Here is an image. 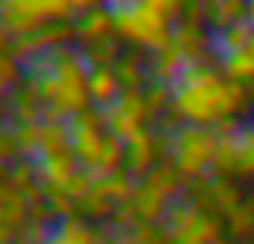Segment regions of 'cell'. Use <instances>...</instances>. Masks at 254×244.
I'll return each instance as SVG.
<instances>
[{
	"label": "cell",
	"instance_id": "6da1fadb",
	"mask_svg": "<svg viewBox=\"0 0 254 244\" xmlns=\"http://www.w3.org/2000/svg\"><path fill=\"white\" fill-rule=\"evenodd\" d=\"M245 85L229 79L226 72L213 69L207 63L185 66L179 82L173 85V110L182 122L191 125H217L223 119H232L239 106L245 103Z\"/></svg>",
	"mask_w": 254,
	"mask_h": 244
},
{
	"label": "cell",
	"instance_id": "44dd1931",
	"mask_svg": "<svg viewBox=\"0 0 254 244\" xmlns=\"http://www.w3.org/2000/svg\"><path fill=\"white\" fill-rule=\"evenodd\" d=\"M226 232L236 244H248L254 238V197H245L226 219Z\"/></svg>",
	"mask_w": 254,
	"mask_h": 244
},
{
	"label": "cell",
	"instance_id": "e0dca14e",
	"mask_svg": "<svg viewBox=\"0 0 254 244\" xmlns=\"http://www.w3.org/2000/svg\"><path fill=\"white\" fill-rule=\"evenodd\" d=\"M144 182H148L151 188H157L163 197H170V200H179L182 194H185V188H182V185H185V175L176 169V163L167 160V157L157 160V166L144 175Z\"/></svg>",
	"mask_w": 254,
	"mask_h": 244
},
{
	"label": "cell",
	"instance_id": "cb8c5ba5",
	"mask_svg": "<svg viewBox=\"0 0 254 244\" xmlns=\"http://www.w3.org/2000/svg\"><path fill=\"white\" fill-rule=\"evenodd\" d=\"M82 53H85V60L91 63V66H116V60L123 56V53H120V41H116V35L101 38V41L82 47Z\"/></svg>",
	"mask_w": 254,
	"mask_h": 244
},
{
	"label": "cell",
	"instance_id": "7a4b0ae2",
	"mask_svg": "<svg viewBox=\"0 0 254 244\" xmlns=\"http://www.w3.org/2000/svg\"><path fill=\"white\" fill-rule=\"evenodd\" d=\"M113 9V28L123 41L138 44L144 50H167L173 44V25L167 16H160L157 9H151L144 0H132L123 6H110Z\"/></svg>",
	"mask_w": 254,
	"mask_h": 244
},
{
	"label": "cell",
	"instance_id": "4fadbf2b",
	"mask_svg": "<svg viewBox=\"0 0 254 244\" xmlns=\"http://www.w3.org/2000/svg\"><path fill=\"white\" fill-rule=\"evenodd\" d=\"M0 222L6 229H13L16 235L32 222V210H28L25 194L13 182H0Z\"/></svg>",
	"mask_w": 254,
	"mask_h": 244
},
{
	"label": "cell",
	"instance_id": "4dcf8cb0",
	"mask_svg": "<svg viewBox=\"0 0 254 244\" xmlns=\"http://www.w3.org/2000/svg\"><path fill=\"white\" fill-rule=\"evenodd\" d=\"M47 16V22H72V3L69 0H38Z\"/></svg>",
	"mask_w": 254,
	"mask_h": 244
},
{
	"label": "cell",
	"instance_id": "5b68a950",
	"mask_svg": "<svg viewBox=\"0 0 254 244\" xmlns=\"http://www.w3.org/2000/svg\"><path fill=\"white\" fill-rule=\"evenodd\" d=\"M69 135H72V153H75V160H79V166L97 175V166H101V157H104V144H107L104 110L88 106L85 113L72 116Z\"/></svg>",
	"mask_w": 254,
	"mask_h": 244
},
{
	"label": "cell",
	"instance_id": "2e32d148",
	"mask_svg": "<svg viewBox=\"0 0 254 244\" xmlns=\"http://www.w3.org/2000/svg\"><path fill=\"white\" fill-rule=\"evenodd\" d=\"M88 94H91V103H97V110L110 106L123 94V85L116 79L113 66H91V72H88Z\"/></svg>",
	"mask_w": 254,
	"mask_h": 244
},
{
	"label": "cell",
	"instance_id": "5bb4252c",
	"mask_svg": "<svg viewBox=\"0 0 254 244\" xmlns=\"http://www.w3.org/2000/svg\"><path fill=\"white\" fill-rule=\"evenodd\" d=\"M75 41H79V47H88L94 41H101V38H110L116 35L113 28V9L110 6H94V9H85V13H79V19H75Z\"/></svg>",
	"mask_w": 254,
	"mask_h": 244
},
{
	"label": "cell",
	"instance_id": "f1b7e54d",
	"mask_svg": "<svg viewBox=\"0 0 254 244\" xmlns=\"http://www.w3.org/2000/svg\"><path fill=\"white\" fill-rule=\"evenodd\" d=\"M239 175H254V125H245L239 135Z\"/></svg>",
	"mask_w": 254,
	"mask_h": 244
},
{
	"label": "cell",
	"instance_id": "277c9868",
	"mask_svg": "<svg viewBox=\"0 0 254 244\" xmlns=\"http://www.w3.org/2000/svg\"><path fill=\"white\" fill-rule=\"evenodd\" d=\"M213 153H217V132L210 125H191L182 122L179 132L170 135V160L176 163L185 179H201L213 169Z\"/></svg>",
	"mask_w": 254,
	"mask_h": 244
},
{
	"label": "cell",
	"instance_id": "1f68e13d",
	"mask_svg": "<svg viewBox=\"0 0 254 244\" xmlns=\"http://www.w3.org/2000/svg\"><path fill=\"white\" fill-rule=\"evenodd\" d=\"M19 160V147H16V135H13V125H0V163H13Z\"/></svg>",
	"mask_w": 254,
	"mask_h": 244
},
{
	"label": "cell",
	"instance_id": "83f0119b",
	"mask_svg": "<svg viewBox=\"0 0 254 244\" xmlns=\"http://www.w3.org/2000/svg\"><path fill=\"white\" fill-rule=\"evenodd\" d=\"M144 100H148V110L151 116H157L160 119V110L163 106H173V85H163V82H151L144 85Z\"/></svg>",
	"mask_w": 254,
	"mask_h": 244
},
{
	"label": "cell",
	"instance_id": "d590c367",
	"mask_svg": "<svg viewBox=\"0 0 254 244\" xmlns=\"http://www.w3.org/2000/svg\"><path fill=\"white\" fill-rule=\"evenodd\" d=\"M220 3H223V0H204V6H207V16H210V13H213V9H217ZM204 22H207V19H204Z\"/></svg>",
	"mask_w": 254,
	"mask_h": 244
},
{
	"label": "cell",
	"instance_id": "3957f363",
	"mask_svg": "<svg viewBox=\"0 0 254 244\" xmlns=\"http://www.w3.org/2000/svg\"><path fill=\"white\" fill-rule=\"evenodd\" d=\"M157 229L163 235V244H217L223 241L226 222L220 216H210V213L198 210L185 197H179Z\"/></svg>",
	"mask_w": 254,
	"mask_h": 244
},
{
	"label": "cell",
	"instance_id": "603a6c76",
	"mask_svg": "<svg viewBox=\"0 0 254 244\" xmlns=\"http://www.w3.org/2000/svg\"><path fill=\"white\" fill-rule=\"evenodd\" d=\"M116 79H120L123 91H144V79H148V72H144L141 60L135 53H123L120 60H116Z\"/></svg>",
	"mask_w": 254,
	"mask_h": 244
},
{
	"label": "cell",
	"instance_id": "ac0fdd59",
	"mask_svg": "<svg viewBox=\"0 0 254 244\" xmlns=\"http://www.w3.org/2000/svg\"><path fill=\"white\" fill-rule=\"evenodd\" d=\"M254 41V25L248 22V16H242L239 22H232L229 28H223V32H217V50L223 53V60L232 53H242L248 50Z\"/></svg>",
	"mask_w": 254,
	"mask_h": 244
},
{
	"label": "cell",
	"instance_id": "8992f818",
	"mask_svg": "<svg viewBox=\"0 0 254 244\" xmlns=\"http://www.w3.org/2000/svg\"><path fill=\"white\" fill-rule=\"evenodd\" d=\"M182 197L189 203H194L198 210L210 213V216H220V219H226L229 213L245 200L242 197V188L229 179V175H213V172L194 179V185L182 194Z\"/></svg>",
	"mask_w": 254,
	"mask_h": 244
},
{
	"label": "cell",
	"instance_id": "d6a6232c",
	"mask_svg": "<svg viewBox=\"0 0 254 244\" xmlns=\"http://www.w3.org/2000/svg\"><path fill=\"white\" fill-rule=\"evenodd\" d=\"M75 13H85V9H94V6H101V0H69Z\"/></svg>",
	"mask_w": 254,
	"mask_h": 244
},
{
	"label": "cell",
	"instance_id": "7402d4cb",
	"mask_svg": "<svg viewBox=\"0 0 254 244\" xmlns=\"http://www.w3.org/2000/svg\"><path fill=\"white\" fill-rule=\"evenodd\" d=\"M135 175L126 169H116V172H107V175H97V185H101V191L107 194V197H110L116 207H120V203H126L132 197V191H135Z\"/></svg>",
	"mask_w": 254,
	"mask_h": 244
},
{
	"label": "cell",
	"instance_id": "484cf974",
	"mask_svg": "<svg viewBox=\"0 0 254 244\" xmlns=\"http://www.w3.org/2000/svg\"><path fill=\"white\" fill-rule=\"evenodd\" d=\"M242 16H245V0H223V3L207 16V25L223 32V28H229L232 22H239Z\"/></svg>",
	"mask_w": 254,
	"mask_h": 244
},
{
	"label": "cell",
	"instance_id": "d4e9b609",
	"mask_svg": "<svg viewBox=\"0 0 254 244\" xmlns=\"http://www.w3.org/2000/svg\"><path fill=\"white\" fill-rule=\"evenodd\" d=\"M79 210H85L91 219H104V216H113V213H116V203L107 197V194L101 191V185L94 182V188L79 200Z\"/></svg>",
	"mask_w": 254,
	"mask_h": 244
},
{
	"label": "cell",
	"instance_id": "9c48e42d",
	"mask_svg": "<svg viewBox=\"0 0 254 244\" xmlns=\"http://www.w3.org/2000/svg\"><path fill=\"white\" fill-rule=\"evenodd\" d=\"M126 207H129V213L135 216V222H141V226H160V222L167 219L173 200L163 197L157 188H151L144 179H138L135 182L132 197L126 200Z\"/></svg>",
	"mask_w": 254,
	"mask_h": 244
},
{
	"label": "cell",
	"instance_id": "e575fe53",
	"mask_svg": "<svg viewBox=\"0 0 254 244\" xmlns=\"http://www.w3.org/2000/svg\"><path fill=\"white\" fill-rule=\"evenodd\" d=\"M245 16H248V22L254 25V0H245Z\"/></svg>",
	"mask_w": 254,
	"mask_h": 244
},
{
	"label": "cell",
	"instance_id": "30bf717a",
	"mask_svg": "<svg viewBox=\"0 0 254 244\" xmlns=\"http://www.w3.org/2000/svg\"><path fill=\"white\" fill-rule=\"evenodd\" d=\"M82 166L75 160V153H54V157H35V175L44 194L51 191H66V185L75 179Z\"/></svg>",
	"mask_w": 254,
	"mask_h": 244
},
{
	"label": "cell",
	"instance_id": "4316f807",
	"mask_svg": "<svg viewBox=\"0 0 254 244\" xmlns=\"http://www.w3.org/2000/svg\"><path fill=\"white\" fill-rule=\"evenodd\" d=\"M38 132H41V122H19V125H13L19 157L35 160V153H38Z\"/></svg>",
	"mask_w": 254,
	"mask_h": 244
},
{
	"label": "cell",
	"instance_id": "52a82bcc",
	"mask_svg": "<svg viewBox=\"0 0 254 244\" xmlns=\"http://www.w3.org/2000/svg\"><path fill=\"white\" fill-rule=\"evenodd\" d=\"M148 119H154L144 100V91H123L110 106H104V125L107 132L116 138L129 141L132 135H138L141 129H148Z\"/></svg>",
	"mask_w": 254,
	"mask_h": 244
},
{
	"label": "cell",
	"instance_id": "8fae6325",
	"mask_svg": "<svg viewBox=\"0 0 254 244\" xmlns=\"http://www.w3.org/2000/svg\"><path fill=\"white\" fill-rule=\"evenodd\" d=\"M173 47L185 56V63H189V66L201 63L204 53H207V47H210V38H207V28H204V22L179 19V22L173 25Z\"/></svg>",
	"mask_w": 254,
	"mask_h": 244
},
{
	"label": "cell",
	"instance_id": "9a60e30c",
	"mask_svg": "<svg viewBox=\"0 0 254 244\" xmlns=\"http://www.w3.org/2000/svg\"><path fill=\"white\" fill-rule=\"evenodd\" d=\"M6 100H9V119H13V125H19V122H41L44 103H41V97L32 91V85H28L25 79L9 91Z\"/></svg>",
	"mask_w": 254,
	"mask_h": 244
},
{
	"label": "cell",
	"instance_id": "f546056e",
	"mask_svg": "<svg viewBox=\"0 0 254 244\" xmlns=\"http://www.w3.org/2000/svg\"><path fill=\"white\" fill-rule=\"evenodd\" d=\"M9 182H13L16 188H28V185H35V182H38V175H35V160L19 157V160L9 163Z\"/></svg>",
	"mask_w": 254,
	"mask_h": 244
},
{
	"label": "cell",
	"instance_id": "ffe728a7",
	"mask_svg": "<svg viewBox=\"0 0 254 244\" xmlns=\"http://www.w3.org/2000/svg\"><path fill=\"white\" fill-rule=\"evenodd\" d=\"M185 66H189V63H185V56L170 44L167 50L154 53V60H151V75H154V82L176 85V82H179V75L185 72Z\"/></svg>",
	"mask_w": 254,
	"mask_h": 244
},
{
	"label": "cell",
	"instance_id": "8d00e7d4",
	"mask_svg": "<svg viewBox=\"0 0 254 244\" xmlns=\"http://www.w3.org/2000/svg\"><path fill=\"white\" fill-rule=\"evenodd\" d=\"M123 3H132V0H107V6H123Z\"/></svg>",
	"mask_w": 254,
	"mask_h": 244
},
{
	"label": "cell",
	"instance_id": "7c38bea8",
	"mask_svg": "<svg viewBox=\"0 0 254 244\" xmlns=\"http://www.w3.org/2000/svg\"><path fill=\"white\" fill-rule=\"evenodd\" d=\"M154 166H157V135L151 129H141L126 141V169L135 179H144Z\"/></svg>",
	"mask_w": 254,
	"mask_h": 244
},
{
	"label": "cell",
	"instance_id": "836d02e7",
	"mask_svg": "<svg viewBox=\"0 0 254 244\" xmlns=\"http://www.w3.org/2000/svg\"><path fill=\"white\" fill-rule=\"evenodd\" d=\"M13 241H16V232L6 229L3 222H0V244H13Z\"/></svg>",
	"mask_w": 254,
	"mask_h": 244
},
{
	"label": "cell",
	"instance_id": "ba28073f",
	"mask_svg": "<svg viewBox=\"0 0 254 244\" xmlns=\"http://www.w3.org/2000/svg\"><path fill=\"white\" fill-rule=\"evenodd\" d=\"M0 25L9 32V38H19L47 25V16L38 0H0Z\"/></svg>",
	"mask_w": 254,
	"mask_h": 244
},
{
	"label": "cell",
	"instance_id": "d6986e66",
	"mask_svg": "<svg viewBox=\"0 0 254 244\" xmlns=\"http://www.w3.org/2000/svg\"><path fill=\"white\" fill-rule=\"evenodd\" d=\"M47 244H101V235L94 229H88L82 219L69 216V219L54 222V232L47 238Z\"/></svg>",
	"mask_w": 254,
	"mask_h": 244
}]
</instances>
